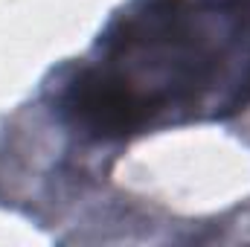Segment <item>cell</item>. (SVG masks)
I'll return each mask as SVG.
<instances>
[{
  "mask_svg": "<svg viewBox=\"0 0 250 247\" xmlns=\"http://www.w3.org/2000/svg\"><path fill=\"white\" fill-rule=\"evenodd\" d=\"M250 105V0H134L59 90L99 140Z\"/></svg>",
  "mask_w": 250,
  "mask_h": 247,
  "instance_id": "cell-1",
  "label": "cell"
}]
</instances>
